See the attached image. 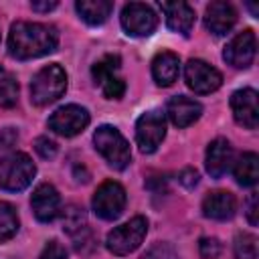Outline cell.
<instances>
[{
  "label": "cell",
  "instance_id": "obj_11",
  "mask_svg": "<svg viewBox=\"0 0 259 259\" xmlns=\"http://www.w3.org/2000/svg\"><path fill=\"white\" fill-rule=\"evenodd\" d=\"M184 79L188 89H192L198 95H206L217 91L223 85V75L210 67L208 63L200 61V59H190L184 67Z\"/></svg>",
  "mask_w": 259,
  "mask_h": 259
},
{
  "label": "cell",
  "instance_id": "obj_10",
  "mask_svg": "<svg viewBox=\"0 0 259 259\" xmlns=\"http://www.w3.org/2000/svg\"><path fill=\"white\" fill-rule=\"evenodd\" d=\"M89 121H91V117H89V111L85 107L75 105V103H69V105L59 107L49 117V127L55 134H59V136L73 138V136L81 134L89 125Z\"/></svg>",
  "mask_w": 259,
  "mask_h": 259
},
{
  "label": "cell",
  "instance_id": "obj_13",
  "mask_svg": "<svg viewBox=\"0 0 259 259\" xmlns=\"http://www.w3.org/2000/svg\"><path fill=\"white\" fill-rule=\"evenodd\" d=\"M233 117L239 125L247 130H255L259 125V107H257V91L251 87L239 89L231 95Z\"/></svg>",
  "mask_w": 259,
  "mask_h": 259
},
{
  "label": "cell",
  "instance_id": "obj_9",
  "mask_svg": "<svg viewBox=\"0 0 259 259\" xmlns=\"http://www.w3.org/2000/svg\"><path fill=\"white\" fill-rule=\"evenodd\" d=\"M121 26L130 36H150L158 28L156 12L142 2H130L121 10Z\"/></svg>",
  "mask_w": 259,
  "mask_h": 259
},
{
  "label": "cell",
  "instance_id": "obj_7",
  "mask_svg": "<svg viewBox=\"0 0 259 259\" xmlns=\"http://www.w3.org/2000/svg\"><path fill=\"white\" fill-rule=\"evenodd\" d=\"M91 206H93V212L103 221L117 219L125 208V190H123V186L115 180L103 182L95 190Z\"/></svg>",
  "mask_w": 259,
  "mask_h": 259
},
{
  "label": "cell",
  "instance_id": "obj_1",
  "mask_svg": "<svg viewBox=\"0 0 259 259\" xmlns=\"http://www.w3.org/2000/svg\"><path fill=\"white\" fill-rule=\"evenodd\" d=\"M59 45V30L45 22H24L18 20L10 26L8 53L14 59L26 61L49 55Z\"/></svg>",
  "mask_w": 259,
  "mask_h": 259
},
{
  "label": "cell",
  "instance_id": "obj_5",
  "mask_svg": "<svg viewBox=\"0 0 259 259\" xmlns=\"http://www.w3.org/2000/svg\"><path fill=\"white\" fill-rule=\"evenodd\" d=\"M146 233H148V219L134 217L127 223L109 231V235L105 239V247L113 255H130L132 251H136L142 245Z\"/></svg>",
  "mask_w": 259,
  "mask_h": 259
},
{
  "label": "cell",
  "instance_id": "obj_34",
  "mask_svg": "<svg viewBox=\"0 0 259 259\" xmlns=\"http://www.w3.org/2000/svg\"><path fill=\"white\" fill-rule=\"evenodd\" d=\"M249 10L253 12V16H257V6L255 4H249Z\"/></svg>",
  "mask_w": 259,
  "mask_h": 259
},
{
  "label": "cell",
  "instance_id": "obj_15",
  "mask_svg": "<svg viewBox=\"0 0 259 259\" xmlns=\"http://www.w3.org/2000/svg\"><path fill=\"white\" fill-rule=\"evenodd\" d=\"M237 22V10L233 4L229 2H210L204 10V26L221 36V34H227Z\"/></svg>",
  "mask_w": 259,
  "mask_h": 259
},
{
  "label": "cell",
  "instance_id": "obj_8",
  "mask_svg": "<svg viewBox=\"0 0 259 259\" xmlns=\"http://www.w3.org/2000/svg\"><path fill=\"white\" fill-rule=\"evenodd\" d=\"M119 63L121 61H119L117 55H105L91 69V75H93L95 83L101 87V91L107 99H119L125 93V81L117 75Z\"/></svg>",
  "mask_w": 259,
  "mask_h": 259
},
{
  "label": "cell",
  "instance_id": "obj_20",
  "mask_svg": "<svg viewBox=\"0 0 259 259\" xmlns=\"http://www.w3.org/2000/svg\"><path fill=\"white\" fill-rule=\"evenodd\" d=\"M180 73V59L172 51H162L152 61V75L160 87H170Z\"/></svg>",
  "mask_w": 259,
  "mask_h": 259
},
{
  "label": "cell",
  "instance_id": "obj_33",
  "mask_svg": "<svg viewBox=\"0 0 259 259\" xmlns=\"http://www.w3.org/2000/svg\"><path fill=\"white\" fill-rule=\"evenodd\" d=\"M30 6H32V10H36V12H49V10L57 8L59 4H57V2H32Z\"/></svg>",
  "mask_w": 259,
  "mask_h": 259
},
{
  "label": "cell",
  "instance_id": "obj_28",
  "mask_svg": "<svg viewBox=\"0 0 259 259\" xmlns=\"http://www.w3.org/2000/svg\"><path fill=\"white\" fill-rule=\"evenodd\" d=\"M34 150H36V154H38L40 158L51 160V158H55V156H57L59 146H57V144H55L51 138L40 136V138H36V140H34Z\"/></svg>",
  "mask_w": 259,
  "mask_h": 259
},
{
  "label": "cell",
  "instance_id": "obj_24",
  "mask_svg": "<svg viewBox=\"0 0 259 259\" xmlns=\"http://www.w3.org/2000/svg\"><path fill=\"white\" fill-rule=\"evenodd\" d=\"M18 99V83L10 71L0 65V107H12Z\"/></svg>",
  "mask_w": 259,
  "mask_h": 259
},
{
  "label": "cell",
  "instance_id": "obj_6",
  "mask_svg": "<svg viewBox=\"0 0 259 259\" xmlns=\"http://www.w3.org/2000/svg\"><path fill=\"white\" fill-rule=\"evenodd\" d=\"M166 136V117L158 109H150L142 113L136 121V142L144 154H152L158 150Z\"/></svg>",
  "mask_w": 259,
  "mask_h": 259
},
{
  "label": "cell",
  "instance_id": "obj_25",
  "mask_svg": "<svg viewBox=\"0 0 259 259\" xmlns=\"http://www.w3.org/2000/svg\"><path fill=\"white\" fill-rule=\"evenodd\" d=\"M87 227V219H85V210L77 204H69L67 208H63V229L69 235H77L81 231H85Z\"/></svg>",
  "mask_w": 259,
  "mask_h": 259
},
{
  "label": "cell",
  "instance_id": "obj_19",
  "mask_svg": "<svg viewBox=\"0 0 259 259\" xmlns=\"http://www.w3.org/2000/svg\"><path fill=\"white\" fill-rule=\"evenodd\" d=\"M164 16H166V24L170 30L180 32V34H188L194 26V10L186 4V2H162L160 4Z\"/></svg>",
  "mask_w": 259,
  "mask_h": 259
},
{
  "label": "cell",
  "instance_id": "obj_30",
  "mask_svg": "<svg viewBox=\"0 0 259 259\" xmlns=\"http://www.w3.org/2000/svg\"><path fill=\"white\" fill-rule=\"evenodd\" d=\"M259 196H257V192H251L249 194V198H247V210H245V214H247V221L255 227L257 223H259Z\"/></svg>",
  "mask_w": 259,
  "mask_h": 259
},
{
  "label": "cell",
  "instance_id": "obj_31",
  "mask_svg": "<svg viewBox=\"0 0 259 259\" xmlns=\"http://www.w3.org/2000/svg\"><path fill=\"white\" fill-rule=\"evenodd\" d=\"M178 182L186 188H194L198 184V172L194 168H184L180 174H178Z\"/></svg>",
  "mask_w": 259,
  "mask_h": 259
},
{
  "label": "cell",
  "instance_id": "obj_14",
  "mask_svg": "<svg viewBox=\"0 0 259 259\" xmlns=\"http://www.w3.org/2000/svg\"><path fill=\"white\" fill-rule=\"evenodd\" d=\"M30 206H32L34 217L40 223H51L61 212V196L53 184L42 182L34 188L30 196Z\"/></svg>",
  "mask_w": 259,
  "mask_h": 259
},
{
  "label": "cell",
  "instance_id": "obj_18",
  "mask_svg": "<svg viewBox=\"0 0 259 259\" xmlns=\"http://www.w3.org/2000/svg\"><path fill=\"white\" fill-rule=\"evenodd\" d=\"M237 210V200L231 192L227 190H214L208 192L202 200V214L206 219H214V221H227L233 219Z\"/></svg>",
  "mask_w": 259,
  "mask_h": 259
},
{
  "label": "cell",
  "instance_id": "obj_17",
  "mask_svg": "<svg viewBox=\"0 0 259 259\" xmlns=\"http://www.w3.org/2000/svg\"><path fill=\"white\" fill-rule=\"evenodd\" d=\"M166 113L170 117V121L176 127H188L190 123H194L200 113H202V105L186 95H176L168 101L166 105Z\"/></svg>",
  "mask_w": 259,
  "mask_h": 259
},
{
  "label": "cell",
  "instance_id": "obj_27",
  "mask_svg": "<svg viewBox=\"0 0 259 259\" xmlns=\"http://www.w3.org/2000/svg\"><path fill=\"white\" fill-rule=\"evenodd\" d=\"M221 251H223V245L214 237H202L198 241V253L202 259H219Z\"/></svg>",
  "mask_w": 259,
  "mask_h": 259
},
{
  "label": "cell",
  "instance_id": "obj_29",
  "mask_svg": "<svg viewBox=\"0 0 259 259\" xmlns=\"http://www.w3.org/2000/svg\"><path fill=\"white\" fill-rule=\"evenodd\" d=\"M38 259H67V249L57 239H53V241H49L45 245V249H42Z\"/></svg>",
  "mask_w": 259,
  "mask_h": 259
},
{
  "label": "cell",
  "instance_id": "obj_12",
  "mask_svg": "<svg viewBox=\"0 0 259 259\" xmlns=\"http://www.w3.org/2000/svg\"><path fill=\"white\" fill-rule=\"evenodd\" d=\"M255 53H257V38H255V32L253 30H243L239 32L223 51V59L235 67V69H247L253 59H255Z\"/></svg>",
  "mask_w": 259,
  "mask_h": 259
},
{
  "label": "cell",
  "instance_id": "obj_22",
  "mask_svg": "<svg viewBox=\"0 0 259 259\" xmlns=\"http://www.w3.org/2000/svg\"><path fill=\"white\" fill-rule=\"evenodd\" d=\"M233 174L241 186H255L259 180V156L255 152H245L235 162Z\"/></svg>",
  "mask_w": 259,
  "mask_h": 259
},
{
  "label": "cell",
  "instance_id": "obj_3",
  "mask_svg": "<svg viewBox=\"0 0 259 259\" xmlns=\"http://www.w3.org/2000/svg\"><path fill=\"white\" fill-rule=\"evenodd\" d=\"M93 144H95V150L107 160V164L111 168H115V170L127 168V164L132 160V152H130L127 140L119 134L117 127L99 125L93 134Z\"/></svg>",
  "mask_w": 259,
  "mask_h": 259
},
{
  "label": "cell",
  "instance_id": "obj_2",
  "mask_svg": "<svg viewBox=\"0 0 259 259\" xmlns=\"http://www.w3.org/2000/svg\"><path fill=\"white\" fill-rule=\"evenodd\" d=\"M67 91V73L61 65L42 67L30 83V99L34 105H49Z\"/></svg>",
  "mask_w": 259,
  "mask_h": 259
},
{
  "label": "cell",
  "instance_id": "obj_4",
  "mask_svg": "<svg viewBox=\"0 0 259 259\" xmlns=\"http://www.w3.org/2000/svg\"><path fill=\"white\" fill-rule=\"evenodd\" d=\"M36 174V166L24 152H12L0 160V188L18 192L24 190Z\"/></svg>",
  "mask_w": 259,
  "mask_h": 259
},
{
  "label": "cell",
  "instance_id": "obj_26",
  "mask_svg": "<svg viewBox=\"0 0 259 259\" xmlns=\"http://www.w3.org/2000/svg\"><path fill=\"white\" fill-rule=\"evenodd\" d=\"M235 259H257V237L251 233H239L233 243Z\"/></svg>",
  "mask_w": 259,
  "mask_h": 259
},
{
  "label": "cell",
  "instance_id": "obj_16",
  "mask_svg": "<svg viewBox=\"0 0 259 259\" xmlns=\"http://www.w3.org/2000/svg\"><path fill=\"white\" fill-rule=\"evenodd\" d=\"M233 164V148L225 138H217L208 144L206 148V156H204V166L206 172L212 178H221L229 172Z\"/></svg>",
  "mask_w": 259,
  "mask_h": 259
},
{
  "label": "cell",
  "instance_id": "obj_23",
  "mask_svg": "<svg viewBox=\"0 0 259 259\" xmlns=\"http://www.w3.org/2000/svg\"><path fill=\"white\" fill-rule=\"evenodd\" d=\"M16 233H18V214H16V208L10 202L0 200V243L12 239Z\"/></svg>",
  "mask_w": 259,
  "mask_h": 259
},
{
  "label": "cell",
  "instance_id": "obj_32",
  "mask_svg": "<svg viewBox=\"0 0 259 259\" xmlns=\"http://www.w3.org/2000/svg\"><path fill=\"white\" fill-rule=\"evenodd\" d=\"M18 140V134L12 130V127H6V130H2L0 132V150H6V148H10L14 142Z\"/></svg>",
  "mask_w": 259,
  "mask_h": 259
},
{
  "label": "cell",
  "instance_id": "obj_21",
  "mask_svg": "<svg viewBox=\"0 0 259 259\" xmlns=\"http://www.w3.org/2000/svg\"><path fill=\"white\" fill-rule=\"evenodd\" d=\"M75 10L87 24L97 26L109 18V14L113 10V2H109V0H77Z\"/></svg>",
  "mask_w": 259,
  "mask_h": 259
}]
</instances>
